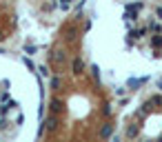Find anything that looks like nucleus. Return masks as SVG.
Listing matches in <instances>:
<instances>
[{
    "instance_id": "obj_1",
    "label": "nucleus",
    "mask_w": 162,
    "mask_h": 142,
    "mask_svg": "<svg viewBox=\"0 0 162 142\" xmlns=\"http://www.w3.org/2000/svg\"><path fill=\"white\" fill-rule=\"evenodd\" d=\"M111 133H113V124H104V127H102V131H100V138H102V140H107Z\"/></svg>"
},
{
    "instance_id": "obj_2",
    "label": "nucleus",
    "mask_w": 162,
    "mask_h": 142,
    "mask_svg": "<svg viewBox=\"0 0 162 142\" xmlns=\"http://www.w3.org/2000/svg\"><path fill=\"white\" fill-rule=\"evenodd\" d=\"M73 69H76V71H80V69H82V60H80V58H76V60H73Z\"/></svg>"
},
{
    "instance_id": "obj_3",
    "label": "nucleus",
    "mask_w": 162,
    "mask_h": 142,
    "mask_svg": "<svg viewBox=\"0 0 162 142\" xmlns=\"http://www.w3.org/2000/svg\"><path fill=\"white\" fill-rule=\"evenodd\" d=\"M51 87L58 89V87H60V78H51Z\"/></svg>"
},
{
    "instance_id": "obj_4",
    "label": "nucleus",
    "mask_w": 162,
    "mask_h": 142,
    "mask_svg": "<svg viewBox=\"0 0 162 142\" xmlns=\"http://www.w3.org/2000/svg\"><path fill=\"white\" fill-rule=\"evenodd\" d=\"M135 133H138V129H135V127H129V131H127V135H129V138H133Z\"/></svg>"
},
{
    "instance_id": "obj_5",
    "label": "nucleus",
    "mask_w": 162,
    "mask_h": 142,
    "mask_svg": "<svg viewBox=\"0 0 162 142\" xmlns=\"http://www.w3.org/2000/svg\"><path fill=\"white\" fill-rule=\"evenodd\" d=\"M53 58H56V60H58V62H62V60H64V56H62V53H60V51H58V53H53Z\"/></svg>"
},
{
    "instance_id": "obj_6",
    "label": "nucleus",
    "mask_w": 162,
    "mask_h": 142,
    "mask_svg": "<svg viewBox=\"0 0 162 142\" xmlns=\"http://www.w3.org/2000/svg\"><path fill=\"white\" fill-rule=\"evenodd\" d=\"M155 16H158L160 20H162V7H158V9H155Z\"/></svg>"
},
{
    "instance_id": "obj_7",
    "label": "nucleus",
    "mask_w": 162,
    "mask_h": 142,
    "mask_svg": "<svg viewBox=\"0 0 162 142\" xmlns=\"http://www.w3.org/2000/svg\"><path fill=\"white\" fill-rule=\"evenodd\" d=\"M62 7H69V0H62Z\"/></svg>"
},
{
    "instance_id": "obj_8",
    "label": "nucleus",
    "mask_w": 162,
    "mask_h": 142,
    "mask_svg": "<svg viewBox=\"0 0 162 142\" xmlns=\"http://www.w3.org/2000/svg\"><path fill=\"white\" fill-rule=\"evenodd\" d=\"M158 87H160V89H162V78H160V80H158Z\"/></svg>"
},
{
    "instance_id": "obj_9",
    "label": "nucleus",
    "mask_w": 162,
    "mask_h": 142,
    "mask_svg": "<svg viewBox=\"0 0 162 142\" xmlns=\"http://www.w3.org/2000/svg\"><path fill=\"white\" fill-rule=\"evenodd\" d=\"M113 142H120V140H113Z\"/></svg>"
}]
</instances>
